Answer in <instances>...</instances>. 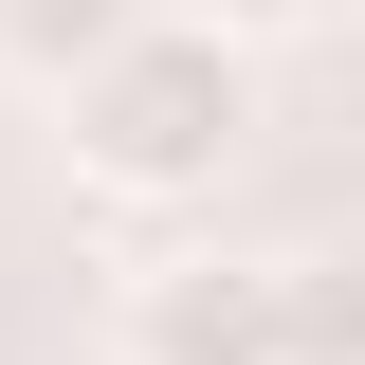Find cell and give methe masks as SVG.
Instances as JSON below:
<instances>
[{
    "instance_id": "6da1fadb",
    "label": "cell",
    "mask_w": 365,
    "mask_h": 365,
    "mask_svg": "<svg viewBox=\"0 0 365 365\" xmlns=\"http://www.w3.org/2000/svg\"><path fill=\"white\" fill-rule=\"evenodd\" d=\"M256 37H220V19H110V37L73 55V182H110V201H220L237 146H256Z\"/></svg>"
},
{
    "instance_id": "7a4b0ae2",
    "label": "cell",
    "mask_w": 365,
    "mask_h": 365,
    "mask_svg": "<svg viewBox=\"0 0 365 365\" xmlns=\"http://www.w3.org/2000/svg\"><path fill=\"white\" fill-rule=\"evenodd\" d=\"M110 347L128 365H329V292L292 256H146Z\"/></svg>"
},
{
    "instance_id": "3957f363",
    "label": "cell",
    "mask_w": 365,
    "mask_h": 365,
    "mask_svg": "<svg viewBox=\"0 0 365 365\" xmlns=\"http://www.w3.org/2000/svg\"><path fill=\"white\" fill-rule=\"evenodd\" d=\"M165 19H220V37H311L329 0H165Z\"/></svg>"
}]
</instances>
